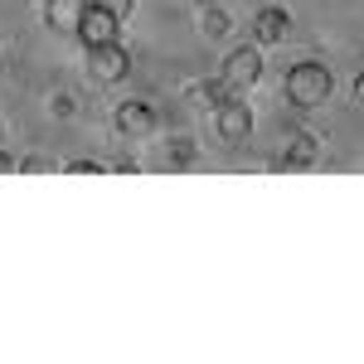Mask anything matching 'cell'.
Returning a JSON list of instances; mask_svg holds the SVG:
<instances>
[{"label": "cell", "mask_w": 364, "mask_h": 364, "mask_svg": "<svg viewBox=\"0 0 364 364\" xmlns=\"http://www.w3.org/2000/svg\"><path fill=\"white\" fill-rule=\"evenodd\" d=\"M117 175H141V166H136V161H132V156H127V161H117Z\"/></svg>", "instance_id": "cell-18"}, {"label": "cell", "mask_w": 364, "mask_h": 364, "mask_svg": "<svg viewBox=\"0 0 364 364\" xmlns=\"http://www.w3.org/2000/svg\"><path fill=\"white\" fill-rule=\"evenodd\" d=\"M190 161H195V141L175 136V141H170V166H190Z\"/></svg>", "instance_id": "cell-12"}, {"label": "cell", "mask_w": 364, "mask_h": 364, "mask_svg": "<svg viewBox=\"0 0 364 364\" xmlns=\"http://www.w3.org/2000/svg\"><path fill=\"white\" fill-rule=\"evenodd\" d=\"M87 15V0H44V25L54 34H78Z\"/></svg>", "instance_id": "cell-9"}, {"label": "cell", "mask_w": 364, "mask_h": 364, "mask_svg": "<svg viewBox=\"0 0 364 364\" xmlns=\"http://www.w3.org/2000/svg\"><path fill=\"white\" fill-rule=\"evenodd\" d=\"M282 92H287V102H291V107L311 112V107L331 102V92H336V73H331L326 63H316V58H301V63H291V68H287Z\"/></svg>", "instance_id": "cell-1"}, {"label": "cell", "mask_w": 364, "mask_h": 364, "mask_svg": "<svg viewBox=\"0 0 364 364\" xmlns=\"http://www.w3.org/2000/svg\"><path fill=\"white\" fill-rule=\"evenodd\" d=\"M355 102H364V73L355 78Z\"/></svg>", "instance_id": "cell-19"}, {"label": "cell", "mask_w": 364, "mask_h": 364, "mask_svg": "<svg viewBox=\"0 0 364 364\" xmlns=\"http://www.w3.org/2000/svg\"><path fill=\"white\" fill-rule=\"evenodd\" d=\"M291 34V15L282 10V5H262L257 15H252V39L257 44H282Z\"/></svg>", "instance_id": "cell-8"}, {"label": "cell", "mask_w": 364, "mask_h": 364, "mask_svg": "<svg viewBox=\"0 0 364 364\" xmlns=\"http://www.w3.org/2000/svg\"><path fill=\"white\" fill-rule=\"evenodd\" d=\"M63 170H68V175H107L112 166H102V161H68Z\"/></svg>", "instance_id": "cell-14"}, {"label": "cell", "mask_w": 364, "mask_h": 364, "mask_svg": "<svg viewBox=\"0 0 364 364\" xmlns=\"http://www.w3.org/2000/svg\"><path fill=\"white\" fill-rule=\"evenodd\" d=\"M49 107H54L58 117H68V112H73V97H68V92H58V97H54V102H49Z\"/></svg>", "instance_id": "cell-16"}, {"label": "cell", "mask_w": 364, "mask_h": 364, "mask_svg": "<svg viewBox=\"0 0 364 364\" xmlns=\"http://www.w3.org/2000/svg\"><path fill=\"white\" fill-rule=\"evenodd\" d=\"M102 5H107V10H117V15H122V20H127V15H132V10H136V0H102Z\"/></svg>", "instance_id": "cell-15"}, {"label": "cell", "mask_w": 364, "mask_h": 364, "mask_svg": "<svg viewBox=\"0 0 364 364\" xmlns=\"http://www.w3.org/2000/svg\"><path fill=\"white\" fill-rule=\"evenodd\" d=\"M228 25H233V20H228L224 5H199V34H204V39H224Z\"/></svg>", "instance_id": "cell-10"}, {"label": "cell", "mask_w": 364, "mask_h": 364, "mask_svg": "<svg viewBox=\"0 0 364 364\" xmlns=\"http://www.w3.org/2000/svg\"><path fill=\"white\" fill-rule=\"evenodd\" d=\"M15 170H20V161H15L10 151H0V175H15Z\"/></svg>", "instance_id": "cell-17"}, {"label": "cell", "mask_w": 364, "mask_h": 364, "mask_svg": "<svg viewBox=\"0 0 364 364\" xmlns=\"http://www.w3.org/2000/svg\"><path fill=\"white\" fill-rule=\"evenodd\" d=\"M195 5H219V0H195Z\"/></svg>", "instance_id": "cell-20"}, {"label": "cell", "mask_w": 364, "mask_h": 364, "mask_svg": "<svg viewBox=\"0 0 364 364\" xmlns=\"http://www.w3.org/2000/svg\"><path fill=\"white\" fill-rule=\"evenodd\" d=\"M87 73H92V83H122L127 73H132V49L112 39V44H97V49H87Z\"/></svg>", "instance_id": "cell-2"}, {"label": "cell", "mask_w": 364, "mask_h": 364, "mask_svg": "<svg viewBox=\"0 0 364 364\" xmlns=\"http://www.w3.org/2000/svg\"><path fill=\"white\" fill-rule=\"evenodd\" d=\"M214 127H219V136H224L228 146H243V141L252 136V107L243 102V92H233L228 102L214 107Z\"/></svg>", "instance_id": "cell-4"}, {"label": "cell", "mask_w": 364, "mask_h": 364, "mask_svg": "<svg viewBox=\"0 0 364 364\" xmlns=\"http://www.w3.org/2000/svg\"><path fill=\"white\" fill-rule=\"evenodd\" d=\"M49 170H54L49 156H25V161H20V175H49Z\"/></svg>", "instance_id": "cell-13"}, {"label": "cell", "mask_w": 364, "mask_h": 364, "mask_svg": "<svg viewBox=\"0 0 364 364\" xmlns=\"http://www.w3.org/2000/svg\"><path fill=\"white\" fill-rule=\"evenodd\" d=\"M316 156H321V136L316 132H291L287 151L277 156V170H306V166H316Z\"/></svg>", "instance_id": "cell-7"}, {"label": "cell", "mask_w": 364, "mask_h": 364, "mask_svg": "<svg viewBox=\"0 0 364 364\" xmlns=\"http://www.w3.org/2000/svg\"><path fill=\"white\" fill-rule=\"evenodd\" d=\"M112 122H117V132L127 141H141V136H151L156 132V112H151V102H122L112 112Z\"/></svg>", "instance_id": "cell-6"}, {"label": "cell", "mask_w": 364, "mask_h": 364, "mask_svg": "<svg viewBox=\"0 0 364 364\" xmlns=\"http://www.w3.org/2000/svg\"><path fill=\"white\" fill-rule=\"evenodd\" d=\"M219 78H224L233 92H248V87L262 78V54H257L252 44H238V49L224 58V73H219Z\"/></svg>", "instance_id": "cell-5"}, {"label": "cell", "mask_w": 364, "mask_h": 364, "mask_svg": "<svg viewBox=\"0 0 364 364\" xmlns=\"http://www.w3.org/2000/svg\"><path fill=\"white\" fill-rule=\"evenodd\" d=\"M78 39H83V49H97V44L122 39V15L107 10L102 0H87V15H83V25H78Z\"/></svg>", "instance_id": "cell-3"}, {"label": "cell", "mask_w": 364, "mask_h": 364, "mask_svg": "<svg viewBox=\"0 0 364 364\" xmlns=\"http://www.w3.org/2000/svg\"><path fill=\"white\" fill-rule=\"evenodd\" d=\"M190 97H195L199 107H219V102L233 97V87H228L224 78H219V83H195V87H190Z\"/></svg>", "instance_id": "cell-11"}]
</instances>
